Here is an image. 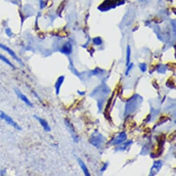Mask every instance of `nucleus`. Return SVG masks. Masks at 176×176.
<instances>
[{
  "label": "nucleus",
  "mask_w": 176,
  "mask_h": 176,
  "mask_svg": "<svg viewBox=\"0 0 176 176\" xmlns=\"http://www.w3.org/2000/svg\"><path fill=\"white\" fill-rule=\"evenodd\" d=\"M0 119H2L4 120L6 122L10 124L12 127H14L15 129H18V130H21L20 127L13 120V119L10 117L9 115H8L7 114H6L5 113H4L3 111H0Z\"/></svg>",
  "instance_id": "f257e3e1"
},
{
  "label": "nucleus",
  "mask_w": 176,
  "mask_h": 176,
  "mask_svg": "<svg viewBox=\"0 0 176 176\" xmlns=\"http://www.w3.org/2000/svg\"><path fill=\"white\" fill-rule=\"evenodd\" d=\"M137 99H133L131 100V101H129L128 103L127 104V106H126V110H125V113H132L133 111H134L135 109L137 108V104H138V98L139 97L137 96Z\"/></svg>",
  "instance_id": "f03ea898"
},
{
  "label": "nucleus",
  "mask_w": 176,
  "mask_h": 176,
  "mask_svg": "<svg viewBox=\"0 0 176 176\" xmlns=\"http://www.w3.org/2000/svg\"><path fill=\"white\" fill-rule=\"evenodd\" d=\"M127 139V134L125 133H121L117 135L116 138L114 139L113 141V144H119L120 143H122L123 142H124Z\"/></svg>",
  "instance_id": "7ed1b4c3"
},
{
  "label": "nucleus",
  "mask_w": 176,
  "mask_h": 176,
  "mask_svg": "<svg viewBox=\"0 0 176 176\" xmlns=\"http://www.w3.org/2000/svg\"><path fill=\"white\" fill-rule=\"evenodd\" d=\"M15 93H16V94L17 95V96H18L19 98H20V99L22 100V101L24 102V103L26 104V105H28V106H30V107H32V106H33V104L31 103V102H30V100H29L28 99V98H27L22 93V92L19 91V90L15 89Z\"/></svg>",
  "instance_id": "20e7f679"
},
{
  "label": "nucleus",
  "mask_w": 176,
  "mask_h": 176,
  "mask_svg": "<svg viewBox=\"0 0 176 176\" xmlns=\"http://www.w3.org/2000/svg\"><path fill=\"white\" fill-rule=\"evenodd\" d=\"M162 165V162L161 161H157L155 162L151 168V175H153L157 173V172L159 171L160 169H161Z\"/></svg>",
  "instance_id": "39448f33"
},
{
  "label": "nucleus",
  "mask_w": 176,
  "mask_h": 176,
  "mask_svg": "<svg viewBox=\"0 0 176 176\" xmlns=\"http://www.w3.org/2000/svg\"><path fill=\"white\" fill-rule=\"evenodd\" d=\"M0 48H2V49H4V50H5L6 51H7L8 53L10 55H11V56H12V57L14 58L15 59H16L17 61H18V62H19L20 64H22V61H21V59H19V58L17 57V56L15 55V53H14V52H13L12 50H11L10 49V48H8V47H7V46H4V45H3V44H0Z\"/></svg>",
  "instance_id": "423d86ee"
},
{
  "label": "nucleus",
  "mask_w": 176,
  "mask_h": 176,
  "mask_svg": "<svg viewBox=\"0 0 176 176\" xmlns=\"http://www.w3.org/2000/svg\"><path fill=\"white\" fill-rule=\"evenodd\" d=\"M102 135H95L94 138H91V140H94V142H91L90 143L93 145L95 146H98L100 145H101L103 142V139H102Z\"/></svg>",
  "instance_id": "0eeeda50"
},
{
  "label": "nucleus",
  "mask_w": 176,
  "mask_h": 176,
  "mask_svg": "<svg viewBox=\"0 0 176 176\" xmlns=\"http://www.w3.org/2000/svg\"><path fill=\"white\" fill-rule=\"evenodd\" d=\"M35 118L37 119L39 122H40V124L42 126V127H43L44 130H45L46 131H48H48H51V128H50L49 125H48V122L45 120V119H42V118H41V117H39L36 115H35Z\"/></svg>",
  "instance_id": "6e6552de"
},
{
  "label": "nucleus",
  "mask_w": 176,
  "mask_h": 176,
  "mask_svg": "<svg viewBox=\"0 0 176 176\" xmlns=\"http://www.w3.org/2000/svg\"><path fill=\"white\" fill-rule=\"evenodd\" d=\"M64 77L60 76L59 78H58V80L55 83V90H56V94L57 95H59V90H60L61 86L64 82Z\"/></svg>",
  "instance_id": "1a4fd4ad"
},
{
  "label": "nucleus",
  "mask_w": 176,
  "mask_h": 176,
  "mask_svg": "<svg viewBox=\"0 0 176 176\" xmlns=\"http://www.w3.org/2000/svg\"><path fill=\"white\" fill-rule=\"evenodd\" d=\"M78 162H79V164H80V166L81 167V168H82V171H84V173L85 174V175L86 176H90V174L89 173V171H88V168L86 167V164H84V162L82 161V160H81L80 159H78Z\"/></svg>",
  "instance_id": "9d476101"
},
{
  "label": "nucleus",
  "mask_w": 176,
  "mask_h": 176,
  "mask_svg": "<svg viewBox=\"0 0 176 176\" xmlns=\"http://www.w3.org/2000/svg\"><path fill=\"white\" fill-rule=\"evenodd\" d=\"M0 59H1V61H3L4 62H5L6 64H8L10 66H11V67H13V68H15L14 65H13V64L11 63V61H10L8 60V59H7L6 57H4V56H3L2 55H1V54H0Z\"/></svg>",
  "instance_id": "9b49d317"
},
{
  "label": "nucleus",
  "mask_w": 176,
  "mask_h": 176,
  "mask_svg": "<svg viewBox=\"0 0 176 176\" xmlns=\"http://www.w3.org/2000/svg\"><path fill=\"white\" fill-rule=\"evenodd\" d=\"M130 55H131V51L129 46L127 48V66H128L130 63Z\"/></svg>",
  "instance_id": "f8f14e48"
},
{
  "label": "nucleus",
  "mask_w": 176,
  "mask_h": 176,
  "mask_svg": "<svg viewBox=\"0 0 176 176\" xmlns=\"http://www.w3.org/2000/svg\"><path fill=\"white\" fill-rule=\"evenodd\" d=\"M133 66H134V65H133V64H130V65H128V66H128V69H127V71H126V75H128V73H129V71H130V70H131V69H132V68H133Z\"/></svg>",
  "instance_id": "ddd939ff"
}]
</instances>
